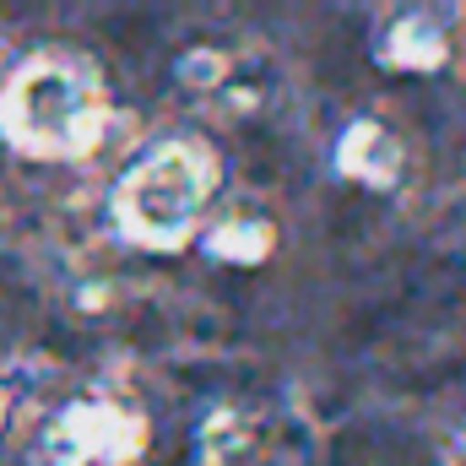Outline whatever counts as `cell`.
Segmentation results:
<instances>
[{
    "label": "cell",
    "instance_id": "cell-1",
    "mask_svg": "<svg viewBox=\"0 0 466 466\" xmlns=\"http://www.w3.org/2000/svg\"><path fill=\"white\" fill-rule=\"evenodd\" d=\"M104 119V98L82 66L38 60L5 93V130L33 152H76L93 141Z\"/></svg>",
    "mask_w": 466,
    "mask_h": 466
},
{
    "label": "cell",
    "instance_id": "cell-2",
    "mask_svg": "<svg viewBox=\"0 0 466 466\" xmlns=\"http://www.w3.org/2000/svg\"><path fill=\"white\" fill-rule=\"evenodd\" d=\"M207 190H212V168H207L201 147H163L152 163H141L130 174L119 207H125V223L141 238L168 244L201 218Z\"/></svg>",
    "mask_w": 466,
    "mask_h": 466
}]
</instances>
